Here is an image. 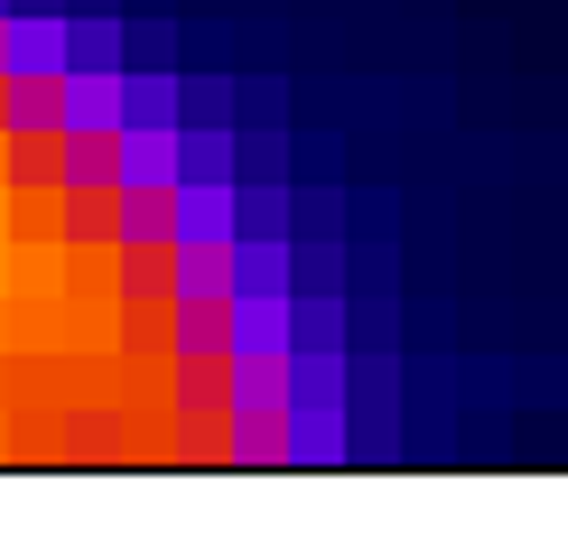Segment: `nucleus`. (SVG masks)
Instances as JSON below:
<instances>
[{
    "mask_svg": "<svg viewBox=\"0 0 568 559\" xmlns=\"http://www.w3.org/2000/svg\"><path fill=\"white\" fill-rule=\"evenodd\" d=\"M290 466H345V355H336V336H290Z\"/></svg>",
    "mask_w": 568,
    "mask_h": 559,
    "instance_id": "1",
    "label": "nucleus"
}]
</instances>
